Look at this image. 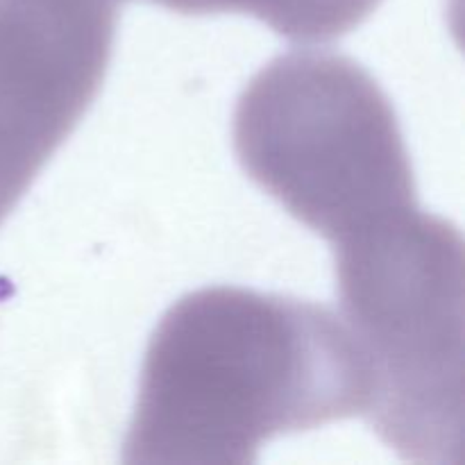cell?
<instances>
[{"label":"cell","instance_id":"cell-1","mask_svg":"<svg viewBox=\"0 0 465 465\" xmlns=\"http://www.w3.org/2000/svg\"><path fill=\"white\" fill-rule=\"evenodd\" d=\"M368 398L366 361L334 312L207 286L153 331L123 461L248 465L263 440L363 416Z\"/></svg>","mask_w":465,"mask_h":465},{"label":"cell","instance_id":"cell-2","mask_svg":"<svg viewBox=\"0 0 465 465\" xmlns=\"http://www.w3.org/2000/svg\"><path fill=\"white\" fill-rule=\"evenodd\" d=\"M345 327L368 368L363 413L413 463H459L463 439V239L407 209L334 243Z\"/></svg>","mask_w":465,"mask_h":465},{"label":"cell","instance_id":"cell-3","mask_svg":"<svg viewBox=\"0 0 465 465\" xmlns=\"http://www.w3.org/2000/svg\"><path fill=\"white\" fill-rule=\"evenodd\" d=\"M232 134L250 180L331 245L418 207L393 104L345 54L272 59L241 94Z\"/></svg>","mask_w":465,"mask_h":465},{"label":"cell","instance_id":"cell-4","mask_svg":"<svg viewBox=\"0 0 465 465\" xmlns=\"http://www.w3.org/2000/svg\"><path fill=\"white\" fill-rule=\"evenodd\" d=\"M381 0H204V14L241 12L295 44H325L361 25Z\"/></svg>","mask_w":465,"mask_h":465},{"label":"cell","instance_id":"cell-5","mask_svg":"<svg viewBox=\"0 0 465 465\" xmlns=\"http://www.w3.org/2000/svg\"><path fill=\"white\" fill-rule=\"evenodd\" d=\"M35 180V168L0 134V225L14 212V207L21 203V198L27 193Z\"/></svg>","mask_w":465,"mask_h":465},{"label":"cell","instance_id":"cell-6","mask_svg":"<svg viewBox=\"0 0 465 465\" xmlns=\"http://www.w3.org/2000/svg\"><path fill=\"white\" fill-rule=\"evenodd\" d=\"M150 3H157L180 14H204V0H150Z\"/></svg>","mask_w":465,"mask_h":465},{"label":"cell","instance_id":"cell-7","mask_svg":"<svg viewBox=\"0 0 465 465\" xmlns=\"http://www.w3.org/2000/svg\"><path fill=\"white\" fill-rule=\"evenodd\" d=\"M116 3H118V0H116Z\"/></svg>","mask_w":465,"mask_h":465}]
</instances>
